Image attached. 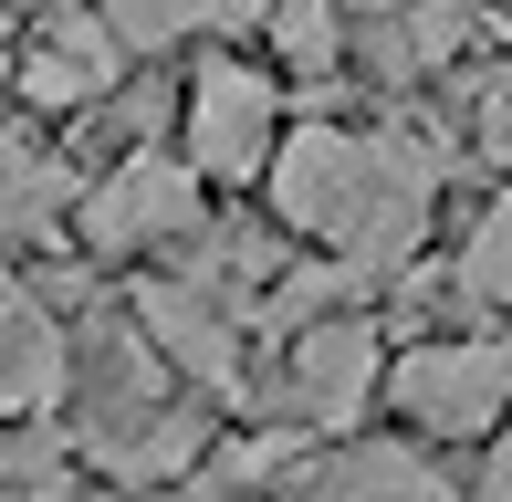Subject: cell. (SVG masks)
<instances>
[{"label": "cell", "instance_id": "1", "mask_svg": "<svg viewBox=\"0 0 512 502\" xmlns=\"http://www.w3.org/2000/svg\"><path fill=\"white\" fill-rule=\"evenodd\" d=\"M439 147L418 126H366L356 136V168H345V199L335 220H324V241H335L345 272H366V283H398L418 262V241H429V210H439Z\"/></svg>", "mask_w": 512, "mask_h": 502}, {"label": "cell", "instance_id": "11", "mask_svg": "<svg viewBox=\"0 0 512 502\" xmlns=\"http://www.w3.org/2000/svg\"><path fill=\"white\" fill-rule=\"evenodd\" d=\"M74 168L63 157H42L21 126H0V251H21V241H53L63 220H74Z\"/></svg>", "mask_w": 512, "mask_h": 502}, {"label": "cell", "instance_id": "14", "mask_svg": "<svg viewBox=\"0 0 512 502\" xmlns=\"http://www.w3.org/2000/svg\"><path fill=\"white\" fill-rule=\"evenodd\" d=\"M262 42H272V63H293L304 84H324L335 53H345V11H335V0H272V11H262Z\"/></svg>", "mask_w": 512, "mask_h": 502}, {"label": "cell", "instance_id": "9", "mask_svg": "<svg viewBox=\"0 0 512 502\" xmlns=\"http://www.w3.org/2000/svg\"><path fill=\"white\" fill-rule=\"evenodd\" d=\"M345 168H356V126H335V116L283 126V147H272V168H262V189H272V231L324 241V220H335V199H345Z\"/></svg>", "mask_w": 512, "mask_h": 502}, {"label": "cell", "instance_id": "4", "mask_svg": "<svg viewBox=\"0 0 512 502\" xmlns=\"http://www.w3.org/2000/svg\"><path fill=\"white\" fill-rule=\"evenodd\" d=\"M272 147H283V84L262 63L209 53L189 74V168H199V189H251L272 168Z\"/></svg>", "mask_w": 512, "mask_h": 502}, {"label": "cell", "instance_id": "5", "mask_svg": "<svg viewBox=\"0 0 512 502\" xmlns=\"http://www.w3.org/2000/svg\"><path fill=\"white\" fill-rule=\"evenodd\" d=\"M136 335L157 346V367L168 377H189L199 398H220V408H251V356H241V314L220 304V293H199V283H136Z\"/></svg>", "mask_w": 512, "mask_h": 502}, {"label": "cell", "instance_id": "16", "mask_svg": "<svg viewBox=\"0 0 512 502\" xmlns=\"http://www.w3.org/2000/svg\"><path fill=\"white\" fill-rule=\"evenodd\" d=\"M11 74H21V105H32V116H74V105H105V95H95V74H84V63H63L53 42H32Z\"/></svg>", "mask_w": 512, "mask_h": 502}, {"label": "cell", "instance_id": "8", "mask_svg": "<svg viewBox=\"0 0 512 502\" xmlns=\"http://www.w3.org/2000/svg\"><path fill=\"white\" fill-rule=\"evenodd\" d=\"M63 387H74V335H63V314L0 262V419H42Z\"/></svg>", "mask_w": 512, "mask_h": 502}, {"label": "cell", "instance_id": "6", "mask_svg": "<svg viewBox=\"0 0 512 502\" xmlns=\"http://www.w3.org/2000/svg\"><path fill=\"white\" fill-rule=\"evenodd\" d=\"M377 398H387V346H377L366 314H335V325L293 335V367H283V419H293V429L345 440Z\"/></svg>", "mask_w": 512, "mask_h": 502}, {"label": "cell", "instance_id": "3", "mask_svg": "<svg viewBox=\"0 0 512 502\" xmlns=\"http://www.w3.org/2000/svg\"><path fill=\"white\" fill-rule=\"evenodd\" d=\"M387 398L429 440H481L512 419V335H429L387 367Z\"/></svg>", "mask_w": 512, "mask_h": 502}, {"label": "cell", "instance_id": "22", "mask_svg": "<svg viewBox=\"0 0 512 502\" xmlns=\"http://www.w3.org/2000/svg\"><path fill=\"white\" fill-rule=\"evenodd\" d=\"M11 63H21V42H11V11H0V84H11Z\"/></svg>", "mask_w": 512, "mask_h": 502}, {"label": "cell", "instance_id": "15", "mask_svg": "<svg viewBox=\"0 0 512 502\" xmlns=\"http://www.w3.org/2000/svg\"><path fill=\"white\" fill-rule=\"evenodd\" d=\"M398 32H408V63H418V74H450V63L471 53V32H481V0H408Z\"/></svg>", "mask_w": 512, "mask_h": 502}, {"label": "cell", "instance_id": "21", "mask_svg": "<svg viewBox=\"0 0 512 502\" xmlns=\"http://www.w3.org/2000/svg\"><path fill=\"white\" fill-rule=\"evenodd\" d=\"M335 11H345V21H398L408 0H335Z\"/></svg>", "mask_w": 512, "mask_h": 502}, {"label": "cell", "instance_id": "19", "mask_svg": "<svg viewBox=\"0 0 512 502\" xmlns=\"http://www.w3.org/2000/svg\"><path fill=\"white\" fill-rule=\"evenodd\" d=\"M356 53H366V74H377V84H418V63H408V32H398V21H356Z\"/></svg>", "mask_w": 512, "mask_h": 502}, {"label": "cell", "instance_id": "18", "mask_svg": "<svg viewBox=\"0 0 512 502\" xmlns=\"http://www.w3.org/2000/svg\"><path fill=\"white\" fill-rule=\"evenodd\" d=\"M293 450H304L293 429H251V440H230V450H220V482H230V492H251V482H283V471H293Z\"/></svg>", "mask_w": 512, "mask_h": 502}, {"label": "cell", "instance_id": "17", "mask_svg": "<svg viewBox=\"0 0 512 502\" xmlns=\"http://www.w3.org/2000/svg\"><path fill=\"white\" fill-rule=\"evenodd\" d=\"M42 42H53L63 63H84L95 95H105V84H126V42L105 32V11H53V21H42Z\"/></svg>", "mask_w": 512, "mask_h": 502}, {"label": "cell", "instance_id": "7", "mask_svg": "<svg viewBox=\"0 0 512 502\" xmlns=\"http://www.w3.org/2000/svg\"><path fill=\"white\" fill-rule=\"evenodd\" d=\"M74 450L105 471V482H178V471H199V450H209V419H199L189 398L95 408V419L74 429Z\"/></svg>", "mask_w": 512, "mask_h": 502}, {"label": "cell", "instance_id": "13", "mask_svg": "<svg viewBox=\"0 0 512 502\" xmlns=\"http://www.w3.org/2000/svg\"><path fill=\"white\" fill-rule=\"evenodd\" d=\"M450 293L471 314H512V178L492 189V210L471 220V241H460V262H450Z\"/></svg>", "mask_w": 512, "mask_h": 502}, {"label": "cell", "instance_id": "20", "mask_svg": "<svg viewBox=\"0 0 512 502\" xmlns=\"http://www.w3.org/2000/svg\"><path fill=\"white\" fill-rule=\"evenodd\" d=\"M471 502H512V419L492 429V461H481V492Z\"/></svg>", "mask_w": 512, "mask_h": 502}, {"label": "cell", "instance_id": "12", "mask_svg": "<svg viewBox=\"0 0 512 502\" xmlns=\"http://www.w3.org/2000/svg\"><path fill=\"white\" fill-rule=\"evenodd\" d=\"M272 0H105V32L126 53H168L189 32H262Z\"/></svg>", "mask_w": 512, "mask_h": 502}, {"label": "cell", "instance_id": "10", "mask_svg": "<svg viewBox=\"0 0 512 502\" xmlns=\"http://www.w3.org/2000/svg\"><path fill=\"white\" fill-rule=\"evenodd\" d=\"M293 502H450V482H439V461L408 450V440H345L335 461H314L304 482H293Z\"/></svg>", "mask_w": 512, "mask_h": 502}, {"label": "cell", "instance_id": "2", "mask_svg": "<svg viewBox=\"0 0 512 502\" xmlns=\"http://www.w3.org/2000/svg\"><path fill=\"white\" fill-rule=\"evenodd\" d=\"M209 231V189L189 157L168 147H126L95 189L74 199V241L95 251V262H126V251H189Z\"/></svg>", "mask_w": 512, "mask_h": 502}]
</instances>
